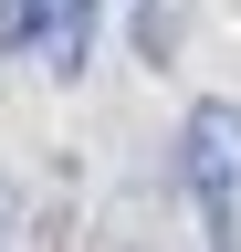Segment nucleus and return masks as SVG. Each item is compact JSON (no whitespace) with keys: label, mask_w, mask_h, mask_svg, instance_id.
<instances>
[{"label":"nucleus","mask_w":241,"mask_h":252,"mask_svg":"<svg viewBox=\"0 0 241 252\" xmlns=\"http://www.w3.org/2000/svg\"><path fill=\"white\" fill-rule=\"evenodd\" d=\"M74 11H95V0H0V53H32V63H42V42H53Z\"/></svg>","instance_id":"nucleus-2"},{"label":"nucleus","mask_w":241,"mask_h":252,"mask_svg":"<svg viewBox=\"0 0 241 252\" xmlns=\"http://www.w3.org/2000/svg\"><path fill=\"white\" fill-rule=\"evenodd\" d=\"M178 179H189V200H199V220H210V252H231L241 231V105H189V126H178Z\"/></svg>","instance_id":"nucleus-1"},{"label":"nucleus","mask_w":241,"mask_h":252,"mask_svg":"<svg viewBox=\"0 0 241 252\" xmlns=\"http://www.w3.org/2000/svg\"><path fill=\"white\" fill-rule=\"evenodd\" d=\"M136 42L168 63V42H178V11H168V0H147V11H136Z\"/></svg>","instance_id":"nucleus-3"}]
</instances>
